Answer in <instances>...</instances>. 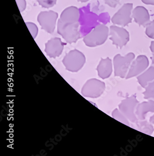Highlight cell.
<instances>
[{
	"label": "cell",
	"instance_id": "1",
	"mask_svg": "<svg viewBox=\"0 0 154 156\" xmlns=\"http://www.w3.org/2000/svg\"><path fill=\"white\" fill-rule=\"evenodd\" d=\"M109 30L103 24H99L92 30L83 38V42L88 47H95L100 46L107 39Z\"/></svg>",
	"mask_w": 154,
	"mask_h": 156
},
{
	"label": "cell",
	"instance_id": "2",
	"mask_svg": "<svg viewBox=\"0 0 154 156\" xmlns=\"http://www.w3.org/2000/svg\"><path fill=\"white\" fill-rule=\"evenodd\" d=\"M79 22L64 23L59 20L57 24V32L67 43H75L81 38L79 31Z\"/></svg>",
	"mask_w": 154,
	"mask_h": 156
},
{
	"label": "cell",
	"instance_id": "3",
	"mask_svg": "<svg viewBox=\"0 0 154 156\" xmlns=\"http://www.w3.org/2000/svg\"><path fill=\"white\" fill-rule=\"evenodd\" d=\"M85 62L84 55L77 49L72 50L68 52L62 60L66 69L72 72H76L81 69Z\"/></svg>",
	"mask_w": 154,
	"mask_h": 156
},
{
	"label": "cell",
	"instance_id": "4",
	"mask_svg": "<svg viewBox=\"0 0 154 156\" xmlns=\"http://www.w3.org/2000/svg\"><path fill=\"white\" fill-rule=\"evenodd\" d=\"M135 57L134 53H129L124 56L120 54L116 55L114 59V75L121 78L127 76L129 66Z\"/></svg>",
	"mask_w": 154,
	"mask_h": 156
},
{
	"label": "cell",
	"instance_id": "5",
	"mask_svg": "<svg viewBox=\"0 0 154 156\" xmlns=\"http://www.w3.org/2000/svg\"><path fill=\"white\" fill-rule=\"evenodd\" d=\"M105 83L95 78L88 80L82 89V94L85 97L97 98L105 90Z\"/></svg>",
	"mask_w": 154,
	"mask_h": 156
},
{
	"label": "cell",
	"instance_id": "6",
	"mask_svg": "<svg viewBox=\"0 0 154 156\" xmlns=\"http://www.w3.org/2000/svg\"><path fill=\"white\" fill-rule=\"evenodd\" d=\"M139 104L135 95L127 98L122 101L119 105V110L128 120L132 122L136 123L138 121L135 115L136 107Z\"/></svg>",
	"mask_w": 154,
	"mask_h": 156
},
{
	"label": "cell",
	"instance_id": "7",
	"mask_svg": "<svg viewBox=\"0 0 154 156\" xmlns=\"http://www.w3.org/2000/svg\"><path fill=\"white\" fill-rule=\"evenodd\" d=\"M58 17V14L57 12L50 10L41 12L38 15L37 20L42 29L51 34L54 30Z\"/></svg>",
	"mask_w": 154,
	"mask_h": 156
},
{
	"label": "cell",
	"instance_id": "8",
	"mask_svg": "<svg viewBox=\"0 0 154 156\" xmlns=\"http://www.w3.org/2000/svg\"><path fill=\"white\" fill-rule=\"evenodd\" d=\"M133 3H125L122 7L115 14L112 18L113 23L116 25L124 27L131 23Z\"/></svg>",
	"mask_w": 154,
	"mask_h": 156
},
{
	"label": "cell",
	"instance_id": "9",
	"mask_svg": "<svg viewBox=\"0 0 154 156\" xmlns=\"http://www.w3.org/2000/svg\"><path fill=\"white\" fill-rule=\"evenodd\" d=\"M110 39L117 48H122L129 41V34L127 30L116 26L110 28Z\"/></svg>",
	"mask_w": 154,
	"mask_h": 156
},
{
	"label": "cell",
	"instance_id": "10",
	"mask_svg": "<svg viewBox=\"0 0 154 156\" xmlns=\"http://www.w3.org/2000/svg\"><path fill=\"white\" fill-rule=\"evenodd\" d=\"M149 61L145 55L138 56L136 59L132 62L126 79L135 77L142 73L148 67Z\"/></svg>",
	"mask_w": 154,
	"mask_h": 156
},
{
	"label": "cell",
	"instance_id": "11",
	"mask_svg": "<svg viewBox=\"0 0 154 156\" xmlns=\"http://www.w3.org/2000/svg\"><path fill=\"white\" fill-rule=\"evenodd\" d=\"M66 45V43L61 41L60 38H52L45 44V51L49 57L55 58L61 54Z\"/></svg>",
	"mask_w": 154,
	"mask_h": 156
},
{
	"label": "cell",
	"instance_id": "12",
	"mask_svg": "<svg viewBox=\"0 0 154 156\" xmlns=\"http://www.w3.org/2000/svg\"><path fill=\"white\" fill-rule=\"evenodd\" d=\"M132 17L140 26L146 27L150 22L148 10L143 6H137L132 11Z\"/></svg>",
	"mask_w": 154,
	"mask_h": 156
},
{
	"label": "cell",
	"instance_id": "13",
	"mask_svg": "<svg viewBox=\"0 0 154 156\" xmlns=\"http://www.w3.org/2000/svg\"><path fill=\"white\" fill-rule=\"evenodd\" d=\"M80 14L78 8L70 6L65 9L61 14L59 20L64 23H75L78 22Z\"/></svg>",
	"mask_w": 154,
	"mask_h": 156
},
{
	"label": "cell",
	"instance_id": "14",
	"mask_svg": "<svg viewBox=\"0 0 154 156\" xmlns=\"http://www.w3.org/2000/svg\"><path fill=\"white\" fill-rule=\"evenodd\" d=\"M98 76L102 79L108 78L113 72L112 60L109 57L106 59L101 58L100 63L96 68Z\"/></svg>",
	"mask_w": 154,
	"mask_h": 156
},
{
	"label": "cell",
	"instance_id": "15",
	"mask_svg": "<svg viewBox=\"0 0 154 156\" xmlns=\"http://www.w3.org/2000/svg\"><path fill=\"white\" fill-rule=\"evenodd\" d=\"M149 112L154 113V101L151 99L149 101L138 104L135 111V115L138 120H145V116Z\"/></svg>",
	"mask_w": 154,
	"mask_h": 156
},
{
	"label": "cell",
	"instance_id": "16",
	"mask_svg": "<svg viewBox=\"0 0 154 156\" xmlns=\"http://www.w3.org/2000/svg\"><path fill=\"white\" fill-rule=\"evenodd\" d=\"M139 84L143 88H145L150 82L154 80V67L151 66L145 72L137 77Z\"/></svg>",
	"mask_w": 154,
	"mask_h": 156
},
{
	"label": "cell",
	"instance_id": "17",
	"mask_svg": "<svg viewBox=\"0 0 154 156\" xmlns=\"http://www.w3.org/2000/svg\"><path fill=\"white\" fill-rule=\"evenodd\" d=\"M136 123L139 131L142 133L151 135L154 131V127L151 124L149 123L147 121L144 120L139 121L138 120Z\"/></svg>",
	"mask_w": 154,
	"mask_h": 156
},
{
	"label": "cell",
	"instance_id": "18",
	"mask_svg": "<svg viewBox=\"0 0 154 156\" xmlns=\"http://www.w3.org/2000/svg\"><path fill=\"white\" fill-rule=\"evenodd\" d=\"M112 116L115 120L119 121L129 126V122L127 118L120 111V110L115 109L112 113Z\"/></svg>",
	"mask_w": 154,
	"mask_h": 156
},
{
	"label": "cell",
	"instance_id": "19",
	"mask_svg": "<svg viewBox=\"0 0 154 156\" xmlns=\"http://www.w3.org/2000/svg\"><path fill=\"white\" fill-rule=\"evenodd\" d=\"M145 88V91L143 93L144 98L154 100V81L149 83Z\"/></svg>",
	"mask_w": 154,
	"mask_h": 156
},
{
	"label": "cell",
	"instance_id": "20",
	"mask_svg": "<svg viewBox=\"0 0 154 156\" xmlns=\"http://www.w3.org/2000/svg\"><path fill=\"white\" fill-rule=\"evenodd\" d=\"M26 25L34 39H35L38 34V28L33 23L26 22Z\"/></svg>",
	"mask_w": 154,
	"mask_h": 156
},
{
	"label": "cell",
	"instance_id": "21",
	"mask_svg": "<svg viewBox=\"0 0 154 156\" xmlns=\"http://www.w3.org/2000/svg\"><path fill=\"white\" fill-rule=\"evenodd\" d=\"M38 3L44 8H50L56 3L57 0H37Z\"/></svg>",
	"mask_w": 154,
	"mask_h": 156
},
{
	"label": "cell",
	"instance_id": "22",
	"mask_svg": "<svg viewBox=\"0 0 154 156\" xmlns=\"http://www.w3.org/2000/svg\"><path fill=\"white\" fill-rule=\"evenodd\" d=\"M145 33L149 38L154 39V20L150 21L146 26Z\"/></svg>",
	"mask_w": 154,
	"mask_h": 156
},
{
	"label": "cell",
	"instance_id": "23",
	"mask_svg": "<svg viewBox=\"0 0 154 156\" xmlns=\"http://www.w3.org/2000/svg\"><path fill=\"white\" fill-rule=\"evenodd\" d=\"M18 9L21 12H23L26 9V0H16Z\"/></svg>",
	"mask_w": 154,
	"mask_h": 156
},
{
	"label": "cell",
	"instance_id": "24",
	"mask_svg": "<svg viewBox=\"0 0 154 156\" xmlns=\"http://www.w3.org/2000/svg\"><path fill=\"white\" fill-rule=\"evenodd\" d=\"M106 4L112 8H115L121 0H103Z\"/></svg>",
	"mask_w": 154,
	"mask_h": 156
},
{
	"label": "cell",
	"instance_id": "25",
	"mask_svg": "<svg viewBox=\"0 0 154 156\" xmlns=\"http://www.w3.org/2000/svg\"><path fill=\"white\" fill-rule=\"evenodd\" d=\"M142 1L147 5H154V0H142Z\"/></svg>",
	"mask_w": 154,
	"mask_h": 156
},
{
	"label": "cell",
	"instance_id": "26",
	"mask_svg": "<svg viewBox=\"0 0 154 156\" xmlns=\"http://www.w3.org/2000/svg\"><path fill=\"white\" fill-rule=\"evenodd\" d=\"M150 50L154 54V41L151 42L150 46Z\"/></svg>",
	"mask_w": 154,
	"mask_h": 156
},
{
	"label": "cell",
	"instance_id": "27",
	"mask_svg": "<svg viewBox=\"0 0 154 156\" xmlns=\"http://www.w3.org/2000/svg\"><path fill=\"white\" fill-rule=\"evenodd\" d=\"M149 121H150V122L151 123L154 124V115H153L152 117H151Z\"/></svg>",
	"mask_w": 154,
	"mask_h": 156
},
{
	"label": "cell",
	"instance_id": "28",
	"mask_svg": "<svg viewBox=\"0 0 154 156\" xmlns=\"http://www.w3.org/2000/svg\"><path fill=\"white\" fill-rule=\"evenodd\" d=\"M77 1L81 2H85L88 1L89 0H77Z\"/></svg>",
	"mask_w": 154,
	"mask_h": 156
},
{
	"label": "cell",
	"instance_id": "29",
	"mask_svg": "<svg viewBox=\"0 0 154 156\" xmlns=\"http://www.w3.org/2000/svg\"><path fill=\"white\" fill-rule=\"evenodd\" d=\"M151 60H152V64L154 65V54H153L152 57L151 58Z\"/></svg>",
	"mask_w": 154,
	"mask_h": 156
}]
</instances>
